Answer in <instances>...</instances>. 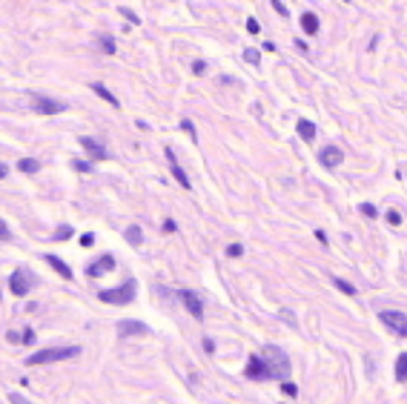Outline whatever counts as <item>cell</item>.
Returning a JSON list of instances; mask_svg holds the SVG:
<instances>
[{
  "mask_svg": "<svg viewBox=\"0 0 407 404\" xmlns=\"http://www.w3.org/2000/svg\"><path fill=\"white\" fill-rule=\"evenodd\" d=\"M270 3H272V6H275V12H278V15H281V17H287V15H290L287 9H284V3H281V0H270Z\"/></svg>",
  "mask_w": 407,
  "mask_h": 404,
  "instance_id": "cell-35",
  "label": "cell"
},
{
  "mask_svg": "<svg viewBox=\"0 0 407 404\" xmlns=\"http://www.w3.org/2000/svg\"><path fill=\"white\" fill-rule=\"evenodd\" d=\"M361 215H367V218H376V215H378V209H376L373 203H361Z\"/></svg>",
  "mask_w": 407,
  "mask_h": 404,
  "instance_id": "cell-28",
  "label": "cell"
},
{
  "mask_svg": "<svg viewBox=\"0 0 407 404\" xmlns=\"http://www.w3.org/2000/svg\"><path fill=\"white\" fill-rule=\"evenodd\" d=\"M20 341H23V344H34V330H29V327H26V330H23V336H20Z\"/></svg>",
  "mask_w": 407,
  "mask_h": 404,
  "instance_id": "cell-32",
  "label": "cell"
},
{
  "mask_svg": "<svg viewBox=\"0 0 407 404\" xmlns=\"http://www.w3.org/2000/svg\"><path fill=\"white\" fill-rule=\"evenodd\" d=\"M98 46H101L106 55H115V49H118V46H115V37H109V34H98Z\"/></svg>",
  "mask_w": 407,
  "mask_h": 404,
  "instance_id": "cell-21",
  "label": "cell"
},
{
  "mask_svg": "<svg viewBox=\"0 0 407 404\" xmlns=\"http://www.w3.org/2000/svg\"><path fill=\"white\" fill-rule=\"evenodd\" d=\"M72 169H78V172H92V164H89V161H72Z\"/></svg>",
  "mask_w": 407,
  "mask_h": 404,
  "instance_id": "cell-29",
  "label": "cell"
},
{
  "mask_svg": "<svg viewBox=\"0 0 407 404\" xmlns=\"http://www.w3.org/2000/svg\"><path fill=\"white\" fill-rule=\"evenodd\" d=\"M341 161H344V152L339 146H324V149H319V164L324 169H336Z\"/></svg>",
  "mask_w": 407,
  "mask_h": 404,
  "instance_id": "cell-8",
  "label": "cell"
},
{
  "mask_svg": "<svg viewBox=\"0 0 407 404\" xmlns=\"http://www.w3.org/2000/svg\"><path fill=\"white\" fill-rule=\"evenodd\" d=\"M396 381H407V353L396 358Z\"/></svg>",
  "mask_w": 407,
  "mask_h": 404,
  "instance_id": "cell-19",
  "label": "cell"
},
{
  "mask_svg": "<svg viewBox=\"0 0 407 404\" xmlns=\"http://www.w3.org/2000/svg\"><path fill=\"white\" fill-rule=\"evenodd\" d=\"M384 218H387V224H393V227H399V224H402V215H399L396 209H390V212H387Z\"/></svg>",
  "mask_w": 407,
  "mask_h": 404,
  "instance_id": "cell-31",
  "label": "cell"
},
{
  "mask_svg": "<svg viewBox=\"0 0 407 404\" xmlns=\"http://www.w3.org/2000/svg\"><path fill=\"white\" fill-rule=\"evenodd\" d=\"M281 393L290 396V399H295V396H298V387H295L292 381H281Z\"/></svg>",
  "mask_w": 407,
  "mask_h": 404,
  "instance_id": "cell-25",
  "label": "cell"
},
{
  "mask_svg": "<svg viewBox=\"0 0 407 404\" xmlns=\"http://www.w3.org/2000/svg\"><path fill=\"white\" fill-rule=\"evenodd\" d=\"M247 32L258 34V20H255V17H250V20H247Z\"/></svg>",
  "mask_w": 407,
  "mask_h": 404,
  "instance_id": "cell-36",
  "label": "cell"
},
{
  "mask_svg": "<svg viewBox=\"0 0 407 404\" xmlns=\"http://www.w3.org/2000/svg\"><path fill=\"white\" fill-rule=\"evenodd\" d=\"M175 230H178V227H175V221H164V232H167V235H170V232H175Z\"/></svg>",
  "mask_w": 407,
  "mask_h": 404,
  "instance_id": "cell-38",
  "label": "cell"
},
{
  "mask_svg": "<svg viewBox=\"0 0 407 404\" xmlns=\"http://www.w3.org/2000/svg\"><path fill=\"white\" fill-rule=\"evenodd\" d=\"M81 146H84L86 152H89V158H95V161H106L109 158V152H106V146H103L101 141H95V138H81Z\"/></svg>",
  "mask_w": 407,
  "mask_h": 404,
  "instance_id": "cell-13",
  "label": "cell"
},
{
  "mask_svg": "<svg viewBox=\"0 0 407 404\" xmlns=\"http://www.w3.org/2000/svg\"><path fill=\"white\" fill-rule=\"evenodd\" d=\"M295 129H298V135H301L304 141H316V123H313V120L301 118L298 123H295Z\"/></svg>",
  "mask_w": 407,
  "mask_h": 404,
  "instance_id": "cell-16",
  "label": "cell"
},
{
  "mask_svg": "<svg viewBox=\"0 0 407 404\" xmlns=\"http://www.w3.org/2000/svg\"><path fill=\"white\" fill-rule=\"evenodd\" d=\"M12 238V232H9V227H6V221L0 218V241H9Z\"/></svg>",
  "mask_w": 407,
  "mask_h": 404,
  "instance_id": "cell-33",
  "label": "cell"
},
{
  "mask_svg": "<svg viewBox=\"0 0 407 404\" xmlns=\"http://www.w3.org/2000/svg\"><path fill=\"white\" fill-rule=\"evenodd\" d=\"M81 355V347H49V350H40L26 358L29 367H40V364H52V361H66V358H75Z\"/></svg>",
  "mask_w": 407,
  "mask_h": 404,
  "instance_id": "cell-1",
  "label": "cell"
},
{
  "mask_svg": "<svg viewBox=\"0 0 407 404\" xmlns=\"http://www.w3.org/2000/svg\"><path fill=\"white\" fill-rule=\"evenodd\" d=\"M167 161H170V172H172V178L178 181V184L184 186V189H192V184H189V178H187V172H184V167L178 164V158H175V152L167 146Z\"/></svg>",
  "mask_w": 407,
  "mask_h": 404,
  "instance_id": "cell-9",
  "label": "cell"
},
{
  "mask_svg": "<svg viewBox=\"0 0 407 404\" xmlns=\"http://www.w3.org/2000/svg\"><path fill=\"white\" fill-rule=\"evenodd\" d=\"M17 169L26 172V175H34V172L40 169V161H37V158H20V161H17Z\"/></svg>",
  "mask_w": 407,
  "mask_h": 404,
  "instance_id": "cell-18",
  "label": "cell"
},
{
  "mask_svg": "<svg viewBox=\"0 0 407 404\" xmlns=\"http://www.w3.org/2000/svg\"><path fill=\"white\" fill-rule=\"evenodd\" d=\"M43 261H46V264H49V267L55 269V272H58L60 278H66V281L72 278V269L66 267V261H63V258H58V255H52V253H49V255H43Z\"/></svg>",
  "mask_w": 407,
  "mask_h": 404,
  "instance_id": "cell-14",
  "label": "cell"
},
{
  "mask_svg": "<svg viewBox=\"0 0 407 404\" xmlns=\"http://www.w3.org/2000/svg\"><path fill=\"white\" fill-rule=\"evenodd\" d=\"M6 175H9V167H6V164H0V181H3Z\"/></svg>",
  "mask_w": 407,
  "mask_h": 404,
  "instance_id": "cell-42",
  "label": "cell"
},
{
  "mask_svg": "<svg viewBox=\"0 0 407 404\" xmlns=\"http://www.w3.org/2000/svg\"><path fill=\"white\" fill-rule=\"evenodd\" d=\"M34 109H37L40 115H58V112H66L69 103L52 101V98H37V101H34Z\"/></svg>",
  "mask_w": 407,
  "mask_h": 404,
  "instance_id": "cell-10",
  "label": "cell"
},
{
  "mask_svg": "<svg viewBox=\"0 0 407 404\" xmlns=\"http://www.w3.org/2000/svg\"><path fill=\"white\" fill-rule=\"evenodd\" d=\"M92 92H95V95H101V98H103V101H106V103H112L115 109H120L118 98H115V95H112V92H109V89H106V86H103V84H98V81H95V84H92Z\"/></svg>",
  "mask_w": 407,
  "mask_h": 404,
  "instance_id": "cell-17",
  "label": "cell"
},
{
  "mask_svg": "<svg viewBox=\"0 0 407 404\" xmlns=\"http://www.w3.org/2000/svg\"><path fill=\"white\" fill-rule=\"evenodd\" d=\"M126 241H129L132 247H141V244H144V235H141V227H138V224H132V227L126 230Z\"/></svg>",
  "mask_w": 407,
  "mask_h": 404,
  "instance_id": "cell-20",
  "label": "cell"
},
{
  "mask_svg": "<svg viewBox=\"0 0 407 404\" xmlns=\"http://www.w3.org/2000/svg\"><path fill=\"white\" fill-rule=\"evenodd\" d=\"M118 333L120 336H149V327H146L144 321L123 318V321H118Z\"/></svg>",
  "mask_w": 407,
  "mask_h": 404,
  "instance_id": "cell-12",
  "label": "cell"
},
{
  "mask_svg": "<svg viewBox=\"0 0 407 404\" xmlns=\"http://www.w3.org/2000/svg\"><path fill=\"white\" fill-rule=\"evenodd\" d=\"M178 298L184 301V307H187V313L192 316V318H198V321L204 318V304L192 289H178Z\"/></svg>",
  "mask_w": 407,
  "mask_h": 404,
  "instance_id": "cell-7",
  "label": "cell"
},
{
  "mask_svg": "<svg viewBox=\"0 0 407 404\" xmlns=\"http://www.w3.org/2000/svg\"><path fill=\"white\" fill-rule=\"evenodd\" d=\"M301 32L304 34H319V17L313 12H304L301 15Z\"/></svg>",
  "mask_w": 407,
  "mask_h": 404,
  "instance_id": "cell-15",
  "label": "cell"
},
{
  "mask_svg": "<svg viewBox=\"0 0 407 404\" xmlns=\"http://www.w3.org/2000/svg\"><path fill=\"white\" fill-rule=\"evenodd\" d=\"M98 298H101L103 304H132V298H135V281H123L120 287L101 289Z\"/></svg>",
  "mask_w": 407,
  "mask_h": 404,
  "instance_id": "cell-3",
  "label": "cell"
},
{
  "mask_svg": "<svg viewBox=\"0 0 407 404\" xmlns=\"http://www.w3.org/2000/svg\"><path fill=\"white\" fill-rule=\"evenodd\" d=\"M278 316H281V321H284V324H290V327H298V321H295V316H290L287 310H281Z\"/></svg>",
  "mask_w": 407,
  "mask_h": 404,
  "instance_id": "cell-30",
  "label": "cell"
},
{
  "mask_svg": "<svg viewBox=\"0 0 407 404\" xmlns=\"http://www.w3.org/2000/svg\"><path fill=\"white\" fill-rule=\"evenodd\" d=\"M6 338H9L12 344H17V341H20V336H17V333H6Z\"/></svg>",
  "mask_w": 407,
  "mask_h": 404,
  "instance_id": "cell-41",
  "label": "cell"
},
{
  "mask_svg": "<svg viewBox=\"0 0 407 404\" xmlns=\"http://www.w3.org/2000/svg\"><path fill=\"white\" fill-rule=\"evenodd\" d=\"M120 15L126 17V20H132V23H141V20H138V15H132L129 9H120Z\"/></svg>",
  "mask_w": 407,
  "mask_h": 404,
  "instance_id": "cell-40",
  "label": "cell"
},
{
  "mask_svg": "<svg viewBox=\"0 0 407 404\" xmlns=\"http://www.w3.org/2000/svg\"><path fill=\"white\" fill-rule=\"evenodd\" d=\"M333 284L339 287V289L344 292V295H356V287L350 284V281H341V278H333Z\"/></svg>",
  "mask_w": 407,
  "mask_h": 404,
  "instance_id": "cell-23",
  "label": "cell"
},
{
  "mask_svg": "<svg viewBox=\"0 0 407 404\" xmlns=\"http://www.w3.org/2000/svg\"><path fill=\"white\" fill-rule=\"evenodd\" d=\"M244 58H247V63H250V66H258V63H261V55H258V49H247V52H244Z\"/></svg>",
  "mask_w": 407,
  "mask_h": 404,
  "instance_id": "cell-24",
  "label": "cell"
},
{
  "mask_svg": "<svg viewBox=\"0 0 407 404\" xmlns=\"http://www.w3.org/2000/svg\"><path fill=\"white\" fill-rule=\"evenodd\" d=\"M92 244H95V235L92 232H84L81 235V247H92Z\"/></svg>",
  "mask_w": 407,
  "mask_h": 404,
  "instance_id": "cell-34",
  "label": "cell"
},
{
  "mask_svg": "<svg viewBox=\"0 0 407 404\" xmlns=\"http://www.w3.org/2000/svg\"><path fill=\"white\" fill-rule=\"evenodd\" d=\"M244 375H247V378H253V381H267V378H272L270 367H267V361H264L261 355H250Z\"/></svg>",
  "mask_w": 407,
  "mask_h": 404,
  "instance_id": "cell-6",
  "label": "cell"
},
{
  "mask_svg": "<svg viewBox=\"0 0 407 404\" xmlns=\"http://www.w3.org/2000/svg\"><path fill=\"white\" fill-rule=\"evenodd\" d=\"M378 321L384 327H390V333H396V336H407V316L405 313H399V310H381L378 313Z\"/></svg>",
  "mask_w": 407,
  "mask_h": 404,
  "instance_id": "cell-5",
  "label": "cell"
},
{
  "mask_svg": "<svg viewBox=\"0 0 407 404\" xmlns=\"http://www.w3.org/2000/svg\"><path fill=\"white\" fill-rule=\"evenodd\" d=\"M37 284V278H34L29 269L17 267L12 275H9V289H12V295H17V298H23V295H29V289Z\"/></svg>",
  "mask_w": 407,
  "mask_h": 404,
  "instance_id": "cell-4",
  "label": "cell"
},
{
  "mask_svg": "<svg viewBox=\"0 0 407 404\" xmlns=\"http://www.w3.org/2000/svg\"><path fill=\"white\" fill-rule=\"evenodd\" d=\"M204 350H206V353H215V341H212V338H204Z\"/></svg>",
  "mask_w": 407,
  "mask_h": 404,
  "instance_id": "cell-39",
  "label": "cell"
},
{
  "mask_svg": "<svg viewBox=\"0 0 407 404\" xmlns=\"http://www.w3.org/2000/svg\"><path fill=\"white\" fill-rule=\"evenodd\" d=\"M181 129H184V132L189 135V138H192V141H195V144H198V135H195V126H192V120H181Z\"/></svg>",
  "mask_w": 407,
  "mask_h": 404,
  "instance_id": "cell-26",
  "label": "cell"
},
{
  "mask_svg": "<svg viewBox=\"0 0 407 404\" xmlns=\"http://www.w3.org/2000/svg\"><path fill=\"white\" fill-rule=\"evenodd\" d=\"M72 232H75V230H72L69 224H60V227L55 230V235H52V241H66V238H72Z\"/></svg>",
  "mask_w": 407,
  "mask_h": 404,
  "instance_id": "cell-22",
  "label": "cell"
},
{
  "mask_svg": "<svg viewBox=\"0 0 407 404\" xmlns=\"http://www.w3.org/2000/svg\"><path fill=\"white\" fill-rule=\"evenodd\" d=\"M112 269H115V258L106 253V255H101L92 267H86V275H89V278H101L103 272H112Z\"/></svg>",
  "mask_w": 407,
  "mask_h": 404,
  "instance_id": "cell-11",
  "label": "cell"
},
{
  "mask_svg": "<svg viewBox=\"0 0 407 404\" xmlns=\"http://www.w3.org/2000/svg\"><path fill=\"white\" fill-rule=\"evenodd\" d=\"M227 255H230V258H241V255H244V247H241V244H230V247H227Z\"/></svg>",
  "mask_w": 407,
  "mask_h": 404,
  "instance_id": "cell-27",
  "label": "cell"
},
{
  "mask_svg": "<svg viewBox=\"0 0 407 404\" xmlns=\"http://www.w3.org/2000/svg\"><path fill=\"white\" fill-rule=\"evenodd\" d=\"M192 72H195V75H204V72H206V63H204V60H195V63H192Z\"/></svg>",
  "mask_w": 407,
  "mask_h": 404,
  "instance_id": "cell-37",
  "label": "cell"
},
{
  "mask_svg": "<svg viewBox=\"0 0 407 404\" xmlns=\"http://www.w3.org/2000/svg\"><path fill=\"white\" fill-rule=\"evenodd\" d=\"M261 358L267 361L272 378H287V375H290V358H287V353H284L278 344H267Z\"/></svg>",
  "mask_w": 407,
  "mask_h": 404,
  "instance_id": "cell-2",
  "label": "cell"
}]
</instances>
